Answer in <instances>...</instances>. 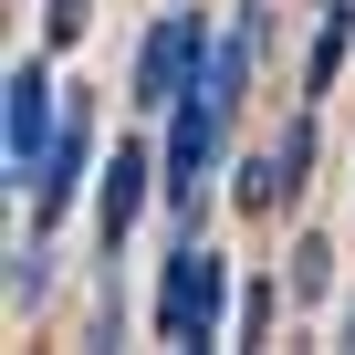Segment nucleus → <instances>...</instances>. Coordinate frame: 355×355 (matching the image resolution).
<instances>
[{"instance_id": "1", "label": "nucleus", "mask_w": 355, "mask_h": 355, "mask_svg": "<svg viewBox=\"0 0 355 355\" xmlns=\"http://www.w3.org/2000/svg\"><path fill=\"white\" fill-rule=\"evenodd\" d=\"M230 261L199 241V230H178V251H167V272H157V303H146V324H157V345H220L230 324Z\"/></svg>"}, {"instance_id": "2", "label": "nucleus", "mask_w": 355, "mask_h": 355, "mask_svg": "<svg viewBox=\"0 0 355 355\" xmlns=\"http://www.w3.org/2000/svg\"><path fill=\"white\" fill-rule=\"evenodd\" d=\"M209 11H157L146 21V42H136V84H125V105L136 115H167L178 94H199L209 84Z\"/></svg>"}, {"instance_id": "3", "label": "nucleus", "mask_w": 355, "mask_h": 355, "mask_svg": "<svg viewBox=\"0 0 355 355\" xmlns=\"http://www.w3.org/2000/svg\"><path fill=\"white\" fill-rule=\"evenodd\" d=\"M53 94H63V84H53L42 63H11V84H0V167H11V189L42 178V157H53V136H63Z\"/></svg>"}, {"instance_id": "4", "label": "nucleus", "mask_w": 355, "mask_h": 355, "mask_svg": "<svg viewBox=\"0 0 355 355\" xmlns=\"http://www.w3.org/2000/svg\"><path fill=\"white\" fill-rule=\"evenodd\" d=\"M303 167H313V115H293L261 157H241V178H230V209H251V220H272V209H293L303 199Z\"/></svg>"}, {"instance_id": "5", "label": "nucleus", "mask_w": 355, "mask_h": 355, "mask_svg": "<svg viewBox=\"0 0 355 355\" xmlns=\"http://www.w3.org/2000/svg\"><path fill=\"white\" fill-rule=\"evenodd\" d=\"M146 189H157V146H136V136H125V146L105 157V189H94V251H105V261H115V241L136 230Z\"/></svg>"}, {"instance_id": "6", "label": "nucleus", "mask_w": 355, "mask_h": 355, "mask_svg": "<svg viewBox=\"0 0 355 355\" xmlns=\"http://www.w3.org/2000/svg\"><path fill=\"white\" fill-rule=\"evenodd\" d=\"M84 146H94V105L73 94V105H63V136H53L42 178H32V220H63V209H73V189H84Z\"/></svg>"}, {"instance_id": "7", "label": "nucleus", "mask_w": 355, "mask_h": 355, "mask_svg": "<svg viewBox=\"0 0 355 355\" xmlns=\"http://www.w3.org/2000/svg\"><path fill=\"white\" fill-rule=\"evenodd\" d=\"M345 42H355V0H324V21H313V63H303V105H324V94H334Z\"/></svg>"}, {"instance_id": "8", "label": "nucleus", "mask_w": 355, "mask_h": 355, "mask_svg": "<svg viewBox=\"0 0 355 355\" xmlns=\"http://www.w3.org/2000/svg\"><path fill=\"white\" fill-rule=\"evenodd\" d=\"M272 313H282V293H272V282H241V313H230V334H241V345H261V334H272Z\"/></svg>"}, {"instance_id": "9", "label": "nucleus", "mask_w": 355, "mask_h": 355, "mask_svg": "<svg viewBox=\"0 0 355 355\" xmlns=\"http://www.w3.org/2000/svg\"><path fill=\"white\" fill-rule=\"evenodd\" d=\"M42 293H53V251H42V241H32V251H21V261H11V303H21V313H32V303H42Z\"/></svg>"}, {"instance_id": "10", "label": "nucleus", "mask_w": 355, "mask_h": 355, "mask_svg": "<svg viewBox=\"0 0 355 355\" xmlns=\"http://www.w3.org/2000/svg\"><path fill=\"white\" fill-rule=\"evenodd\" d=\"M324 282H334V251L303 241V251H293V293H324Z\"/></svg>"}, {"instance_id": "11", "label": "nucleus", "mask_w": 355, "mask_h": 355, "mask_svg": "<svg viewBox=\"0 0 355 355\" xmlns=\"http://www.w3.org/2000/svg\"><path fill=\"white\" fill-rule=\"evenodd\" d=\"M42 42H53V53L84 42V0H53V11H42Z\"/></svg>"}, {"instance_id": "12", "label": "nucleus", "mask_w": 355, "mask_h": 355, "mask_svg": "<svg viewBox=\"0 0 355 355\" xmlns=\"http://www.w3.org/2000/svg\"><path fill=\"white\" fill-rule=\"evenodd\" d=\"M345 345H355V303H345Z\"/></svg>"}]
</instances>
